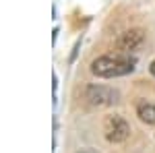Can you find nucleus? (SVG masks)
<instances>
[{"mask_svg": "<svg viewBox=\"0 0 155 153\" xmlns=\"http://www.w3.org/2000/svg\"><path fill=\"white\" fill-rule=\"evenodd\" d=\"M104 130H106V139L110 143H122V141H126L128 135H130L128 122L120 116H107Z\"/></svg>", "mask_w": 155, "mask_h": 153, "instance_id": "nucleus-3", "label": "nucleus"}, {"mask_svg": "<svg viewBox=\"0 0 155 153\" xmlns=\"http://www.w3.org/2000/svg\"><path fill=\"white\" fill-rule=\"evenodd\" d=\"M137 116L147 124H155V106L149 101H141L137 106Z\"/></svg>", "mask_w": 155, "mask_h": 153, "instance_id": "nucleus-5", "label": "nucleus"}, {"mask_svg": "<svg viewBox=\"0 0 155 153\" xmlns=\"http://www.w3.org/2000/svg\"><path fill=\"white\" fill-rule=\"evenodd\" d=\"M137 58L134 56H101L91 62V72L101 79H114L134 71Z\"/></svg>", "mask_w": 155, "mask_h": 153, "instance_id": "nucleus-1", "label": "nucleus"}, {"mask_svg": "<svg viewBox=\"0 0 155 153\" xmlns=\"http://www.w3.org/2000/svg\"><path fill=\"white\" fill-rule=\"evenodd\" d=\"M85 99H87V104L95 108L114 106L118 101V91L112 87H106V85H89L85 89Z\"/></svg>", "mask_w": 155, "mask_h": 153, "instance_id": "nucleus-2", "label": "nucleus"}, {"mask_svg": "<svg viewBox=\"0 0 155 153\" xmlns=\"http://www.w3.org/2000/svg\"><path fill=\"white\" fill-rule=\"evenodd\" d=\"M149 71H151V75H153V77H155V60H153V62H151V66H149Z\"/></svg>", "mask_w": 155, "mask_h": 153, "instance_id": "nucleus-6", "label": "nucleus"}, {"mask_svg": "<svg viewBox=\"0 0 155 153\" xmlns=\"http://www.w3.org/2000/svg\"><path fill=\"white\" fill-rule=\"evenodd\" d=\"M79 153H95V151H89V149H85V151H79Z\"/></svg>", "mask_w": 155, "mask_h": 153, "instance_id": "nucleus-7", "label": "nucleus"}, {"mask_svg": "<svg viewBox=\"0 0 155 153\" xmlns=\"http://www.w3.org/2000/svg\"><path fill=\"white\" fill-rule=\"evenodd\" d=\"M145 39V33L143 29H128V31H124L118 39V48L122 52H130V50H137V48L143 44Z\"/></svg>", "mask_w": 155, "mask_h": 153, "instance_id": "nucleus-4", "label": "nucleus"}]
</instances>
